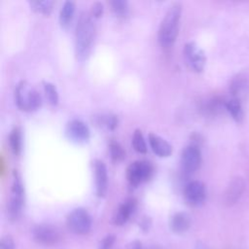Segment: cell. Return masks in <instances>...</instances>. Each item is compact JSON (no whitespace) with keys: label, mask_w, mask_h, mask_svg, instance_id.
<instances>
[{"label":"cell","mask_w":249,"mask_h":249,"mask_svg":"<svg viewBox=\"0 0 249 249\" xmlns=\"http://www.w3.org/2000/svg\"><path fill=\"white\" fill-rule=\"evenodd\" d=\"M75 13V2L67 0L65 1L59 11V23L62 27L67 28L73 19Z\"/></svg>","instance_id":"obj_18"},{"label":"cell","mask_w":249,"mask_h":249,"mask_svg":"<svg viewBox=\"0 0 249 249\" xmlns=\"http://www.w3.org/2000/svg\"><path fill=\"white\" fill-rule=\"evenodd\" d=\"M24 203V187L18 170L13 172V182L11 188V196L8 205L9 217L11 220H16L22 209Z\"/></svg>","instance_id":"obj_4"},{"label":"cell","mask_w":249,"mask_h":249,"mask_svg":"<svg viewBox=\"0 0 249 249\" xmlns=\"http://www.w3.org/2000/svg\"><path fill=\"white\" fill-rule=\"evenodd\" d=\"M151 224H152V221H151V218L150 217H143L139 223V226L140 228L142 229V231H149L150 227H151Z\"/></svg>","instance_id":"obj_30"},{"label":"cell","mask_w":249,"mask_h":249,"mask_svg":"<svg viewBox=\"0 0 249 249\" xmlns=\"http://www.w3.org/2000/svg\"><path fill=\"white\" fill-rule=\"evenodd\" d=\"M230 91L231 93V97L242 102V100L249 94V81L244 76H235L230 84Z\"/></svg>","instance_id":"obj_15"},{"label":"cell","mask_w":249,"mask_h":249,"mask_svg":"<svg viewBox=\"0 0 249 249\" xmlns=\"http://www.w3.org/2000/svg\"><path fill=\"white\" fill-rule=\"evenodd\" d=\"M15 102L18 108L24 112H32L42 105V96L27 81H19L15 88Z\"/></svg>","instance_id":"obj_3"},{"label":"cell","mask_w":249,"mask_h":249,"mask_svg":"<svg viewBox=\"0 0 249 249\" xmlns=\"http://www.w3.org/2000/svg\"><path fill=\"white\" fill-rule=\"evenodd\" d=\"M94 18L88 12L79 16L75 31V53L78 59H87L89 55L95 38L96 27Z\"/></svg>","instance_id":"obj_1"},{"label":"cell","mask_w":249,"mask_h":249,"mask_svg":"<svg viewBox=\"0 0 249 249\" xmlns=\"http://www.w3.org/2000/svg\"><path fill=\"white\" fill-rule=\"evenodd\" d=\"M183 55L186 65L194 72H202L206 64L204 51L194 41L187 42L184 45Z\"/></svg>","instance_id":"obj_6"},{"label":"cell","mask_w":249,"mask_h":249,"mask_svg":"<svg viewBox=\"0 0 249 249\" xmlns=\"http://www.w3.org/2000/svg\"><path fill=\"white\" fill-rule=\"evenodd\" d=\"M9 146L14 155L18 156L22 149V135L18 126L14 127L9 134Z\"/></svg>","instance_id":"obj_21"},{"label":"cell","mask_w":249,"mask_h":249,"mask_svg":"<svg viewBox=\"0 0 249 249\" xmlns=\"http://www.w3.org/2000/svg\"><path fill=\"white\" fill-rule=\"evenodd\" d=\"M0 249H15V243L10 236H4L0 242Z\"/></svg>","instance_id":"obj_29"},{"label":"cell","mask_w":249,"mask_h":249,"mask_svg":"<svg viewBox=\"0 0 249 249\" xmlns=\"http://www.w3.org/2000/svg\"><path fill=\"white\" fill-rule=\"evenodd\" d=\"M93 171H94V181H95V191L99 197H104L108 189V173L107 167L104 161L101 160H94L93 161Z\"/></svg>","instance_id":"obj_12"},{"label":"cell","mask_w":249,"mask_h":249,"mask_svg":"<svg viewBox=\"0 0 249 249\" xmlns=\"http://www.w3.org/2000/svg\"><path fill=\"white\" fill-rule=\"evenodd\" d=\"M68 228L77 234H86L91 228V217L84 208H75L67 216Z\"/></svg>","instance_id":"obj_7"},{"label":"cell","mask_w":249,"mask_h":249,"mask_svg":"<svg viewBox=\"0 0 249 249\" xmlns=\"http://www.w3.org/2000/svg\"><path fill=\"white\" fill-rule=\"evenodd\" d=\"M225 108L231 114V118L235 122L239 123L243 120V110H242V105L240 100L231 97L227 101H225Z\"/></svg>","instance_id":"obj_20"},{"label":"cell","mask_w":249,"mask_h":249,"mask_svg":"<svg viewBox=\"0 0 249 249\" xmlns=\"http://www.w3.org/2000/svg\"><path fill=\"white\" fill-rule=\"evenodd\" d=\"M42 84H43L44 92L48 102L53 106L57 105L59 97H58V91L56 89V87L49 81H43Z\"/></svg>","instance_id":"obj_23"},{"label":"cell","mask_w":249,"mask_h":249,"mask_svg":"<svg viewBox=\"0 0 249 249\" xmlns=\"http://www.w3.org/2000/svg\"><path fill=\"white\" fill-rule=\"evenodd\" d=\"M136 208V200L134 198H128L124 202H123L116 213L113 216V223L117 226L124 225L130 217V215L134 212Z\"/></svg>","instance_id":"obj_16"},{"label":"cell","mask_w":249,"mask_h":249,"mask_svg":"<svg viewBox=\"0 0 249 249\" xmlns=\"http://www.w3.org/2000/svg\"><path fill=\"white\" fill-rule=\"evenodd\" d=\"M184 197L186 201L194 206L201 204L206 196L205 185L198 180H193L186 184L184 188Z\"/></svg>","instance_id":"obj_10"},{"label":"cell","mask_w":249,"mask_h":249,"mask_svg":"<svg viewBox=\"0 0 249 249\" xmlns=\"http://www.w3.org/2000/svg\"><path fill=\"white\" fill-rule=\"evenodd\" d=\"M201 163V153L199 147L189 144L181 154V168L185 174H192L196 171Z\"/></svg>","instance_id":"obj_8"},{"label":"cell","mask_w":249,"mask_h":249,"mask_svg":"<svg viewBox=\"0 0 249 249\" xmlns=\"http://www.w3.org/2000/svg\"><path fill=\"white\" fill-rule=\"evenodd\" d=\"M125 249H142V244L138 240H134L130 242Z\"/></svg>","instance_id":"obj_31"},{"label":"cell","mask_w":249,"mask_h":249,"mask_svg":"<svg viewBox=\"0 0 249 249\" xmlns=\"http://www.w3.org/2000/svg\"><path fill=\"white\" fill-rule=\"evenodd\" d=\"M93 122L97 126L113 130L118 126L119 119L116 115L111 113H102L93 117Z\"/></svg>","instance_id":"obj_19"},{"label":"cell","mask_w":249,"mask_h":249,"mask_svg":"<svg viewBox=\"0 0 249 249\" xmlns=\"http://www.w3.org/2000/svg\"><path fill=\"white\" fill-rule=\"evenodd\" d=\"M131 144L133 149L139 154H145L147 152V144L144 139L143 133L140 129H135L132 135Z\"/></svg>","instance_id":"obj_24"},{"label":"cell","mask_w":249,"mask_h":249,"mask_svg":"<svg viewBox=\"0 0 249 249\" xmlns=\"http://www.w3.org/2000/svg\"><path fill=\"white\" fill-rule=\"evenodd\" d=\"M244 189H245V182H244L243 178L240 176L233 177L230 181V183L225 191V194H224L225 203L227 205H231V204L235 203L241 196Z\"/></svg>","instance_id":"obj_13"},{"label":"cell","mask_w":249,"mask_h":249,"mask_svg":"<svg viewBox=\"0 0 249 249\" xmlns=\"http://www.w3.org/2000/svg\"><path fill=\"white\" fill-rule=\"evenodd\" d=\"M103 12H104V7H103V4L101 2H94V3L91 4L89 14L94 18L101 17L103 15Z\"/></svg>","instance_id":"obj_27"},{"label":"cell","mask_w":249,"mask_h":249,"mask_svg":"<svg viewBox=\"0 0 249 249\" xmlns=\"http://www.w3.org/2000/svg\"><path fill=\"white\" fill-rule=\"evenodd\" d=\"M182 9V4L175 2L163 16L158 31V40L162 48L168 49L174 45L179 32Z\"/></svg>","instance_id":"obj_2"},{"label":"cell","mask_w":249,"mask_h":249,"mask_svg":"<svg viewBox=\"0 0 249 249\" xmlns=\"http://www.w3.org/2000/svg\"><path fill=\"white\" fill-rule=\"evenodd\" d=\"M113 13L118 18H125L128 14V3L125 0H113L110 3Z\"/></svg>","instance_id":"obj_26"},{"label":"cell","mask_w":249,"mask_h":249,"mask_svg":"<svg viewBox=\"0 0 249 249\" xmlns=\"http://www.w3.org/2000/svg\"><path fill=\"white\" fill-rule=\"evenodd\" d=\"M109 154L112 159V160L119 162L122 161L125 158V151L124 147L115 140H112L109 143Z\"/></svg>","instance_id":"obj_25"},{"label":"cell","mask_w":249,"mask_h":249,"mask_svg":"<svg viewBox=\"0 0 249 249\" xmlns=\"http://www.w3.org/2000/svg\"><path fill=\"white\" fill-rule=\"evenodd\" d=\"M148 141L151 149L157 156L166 158L172 154V146L161 136L156 133H150L148 135Z\"/></svg>","instance_id":"obj_14"},{"label":"cell","mask_w":249,"mask_h":249,"mask_svg":"<svg viewBox=\"0 0 249 249\" xmlns=\"http://www.w3.org/2000/svg\"><path fill=\"white\" fill-rule=\"evenodd\" d=\"M34 239L44 245H53L54 243H56L59 239V233L58 231L51 226V225H47V224H41V225H37L33 228L32 231Z\"/></svg>","instance_id":"obj_11"},{"label":"cell","mask_w":249,"mask_h":249,"mask_svg":"<svg viewBox=\"0 0 249 249\" xmlns=\"http://www.w3.org/2000/svg\"><path fill=\"white\" fill-rule=\"evenodd\" d=\"M66 136L76 143H85L89 139L90 131L87 124L79 119L69 121L65 127Z\"/></svg>","instance_id":"obj_9"},{"label":"cell","mask_w":249,"mask_h":249,"mask_svg":"<svg viewBox=\"0 0 249 249\" xmlns=\"http://www.w3.org/2000/svg\"><path fill=\"white\" fill-rule=\"evenodd\" d=\"M114 241H115V236L113 234H109L102 239V241L99 244L98 249H110L112 247Z\"/></svg>","instance_id":"obj_28"},{"label":"cell","mask_w":249,"mask_h":249,"mask_svg":"<svg viewBox=\"0 0 249 249\" xmlns=\"http://www.w3.org/2000/svg\"><path fill=\"white\" fill-rule=\"evenodd\" d=\"M154 172V167L152 163L148 160H135L131 162L125 172V176L127 182L132 187H137L138 185L142 184L149 180Z\"/></svg>","instance_id":"obj_5"},{"label":"cell","mask_w":249,"mask_h":249,"mask_svg":"<svg viewBox=\"0 0 249 249\" xmlns=\"http://www.w3.org/2000/svg\"><path fill=\"white\" fill-rule=\"evenodd\" d=\"M53 1H50V0H35V1H30L29 5L30 8L38 13V14H42L44 16H48L51 14V12L53 11Z\"/></svg>","instance_id":"obj_22"},{"label":"cell","mask_w":249,"mask_h":249,"mask_svg":"<svg viewBox=\"0 0 249 249\" xmlns=\"http://www.w3.org/2000/svg\"><path fill=\"white\" fill-rule=\"evenodd\" d=\"M191 218L186 212H177L170 219V229L176 233H183L189 230Z\"/></svg>","instance_id":"obj_17"}]
</instances>
